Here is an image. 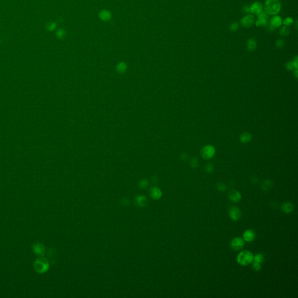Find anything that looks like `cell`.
Listing matches in <instances>:
<instances>
[{
  "mask_svg": "<svg viewBox=\"0 0 298 298\" xmlns=\"http://www.w3.org/2000/svg\"><path fill=\"white\" fill-rule=\"evenodd\" d=\"M281 2L279 0H266L264 10L268 15H275L281 10Z\"/></svg>",
  "mask_w": 298,
  "mask_h": 298,
  "instance_id": "cell-1",
  "label": "cell"
},
{
  "mask_svg": "<svg viewBox=\"0 0 298 298\" xmlns=\"http://www.w3.org/2000/svg\"><path fill=\"white\" fill-rule=\"evenodd\" d=\"M228 196H229L230 201L232 202H234V203L239 202L242 199L241 194L237 190H231L229 193Z\"/></svg>",
  "mask_w": 298,
  "mask_h": 298,
  "instance_id": "cell-12",
  "label": "cell"
},
{
  "mask_svg": "<svg viewBox=\"0 0 298 298\" xmlns=\"http://www.w3.org/2000/svg\"><path fill=\"white\" fill-rule=\"evenodd\" d=\"M152 195L154 197V199H159L161 196V192L158 189H154V190H153Z\"/></svg>",
  "mask_w": 298,
  "mask_h": 298,
  "instance_id": "cell-21",
  "label": "cell"
},
{
  "mask_svg": "<svg viewBox=\"0 0 298 298\" xmlns=\"http://www.w3.org/2000/svg\"><path fill=\"white\" fill-rule=\"evenodd\" d=\"M271 186H272V185H271V182H268L267 181H266V182H264V183L263 184L262 187H264V188H266V189H264V190H268V189H269L271 188Z\"/></svg>",
  "mask_w": 298,
  "mask_h": 298,
  "instance_id": "cell-26",
  "label": "cell"
},
{
  "mask_svg": "<svg viewBox=\"0 0 298 298\" xmlns=\"http://www.w3.org/2000/svg\"><path fill=\"white\" fill-rule=\"evenodd\" d=\"M268 20V15L263 11L258 15V19L256 22V25L257 26H265L267 25Z\"/></svg>",
  "mask_w": 298,
  "mask_h": 298,
  "instance_id": "cell-6",
  "label": "cell"
},
{
  "mask_svg": "<svg viewBox=\"0 0 298 298\" xmlns=\"http://www.w3.org/2000/svg\"><path fill=\"white\" fill-rule=\"evenodd\" d=\"M256 46H257L256 41H255L254 39H250L247 41V48H248L249 50H250V51L254 50L256 48Z\"/></svg>",
  "mask_w": 298,
  "mask_h": 298,
  "instance_id": "cell-16",
  "label": "cell"
},
{
  "mask_svg": "<svg viewBox=\"0 0 298 298\" xmlns=\"http://www.w3.org/2000/svg\"><path fill=\"white\" fill-rule=\"evenodd\" d=\"M34 267L37 272L43 273L47 271L49 267V264L45 258L39 257L35 261Z\"/></svg>",
  "mask_w": 298,
  "mask_h": 298,
  "instance_id": "cell-3",
  "label": "cell"
},
{
  "mask_svg": "<svg viewBox=\"0 0 298 298\" xmlns=\"http://www.w3.org/2000/svg\"><path fill=\"white\" fill-rule=\"evenodd\" d=\"M99 18L104 22L110 21L112 18V14L107 10H102L98 14Z\"/></svg>",
  "mask_w": 298,
  "mask_h": 298,
  "instance_id": "cell-10",
  "label": "cell"
},
{
  "mask_svg": "<svg viewBox=\"0 0 298 298\" xmlns=\"http://www.w3.org/2000/svg\"><path fill=\"white\" fill-rule=\"evenodd\" d=\"M293 19L291 17H288L283 22V23L285 26H289L290 25H291L292 23H293Z\"/></svg>",
  "mask_w": 298,
  "mask_h": 298,
  "instance_id": "cell-22",
  "label": "cell"
},
{
  "mask_svg": "<svg viewBox=\"0 0 298 298\" xmlns=\"http://www.w3.org/2000/svg\"><path fill=\"white\" fill-rule=\"evenodd\" d=\"M66 31L63 29H59L58 31H57V33H56V36H57V37L60 39H63L65 36H66Z\"/></svg>",
  "mask_w": 298,
  "mask_h": 298,
  "instance_id": "cell-18",
  "label": "cell"
},
{
  "mask_svg": "<svg viewBox=\"0 0 298 298\" xmlns=\"http://www.w3.org/2000/svg\"><path fill=\"white\" fill-rule=\"evenodd\" d=\"M245 241L241 237H237L234 238L230 243L232 249L235 250H239L245 246Z\"/></svg>",
  "mask_w": 298,
  "mask_h": 298,
  "instance_id": "cell-4",
  "label": "cell"
},
{
  "mask_svg": "<svg viewBox=\"0 0 298 298\" xmlns=\"http://www.w3.org/2000/svg\"><path fill=\"white\" fill-rule=\"evenodd\" d=\"M217 189L220 190V191H221V192L225 191L226 189V186L224 185L223 184H219L218 185H217Z\"/></svg>",
  "mask_w": 298,
  "mask_h": 298,
  "instance_id": "cell-25",
  "label": "cell"
},
{
  "mask_svg": "<svg viewBox=\"0 0 298 298\" xmlns=\"http://www.w3.org/2000/svg\"><path fill=\"white\" fill-rule=\"evenodd\" d=\"M252 268L255 271H259L262 269V266L261 264L253 262Z\"/></svg>",
  "mask_w": 298,
  "mask_h": 298,
  "instance_id": "cell-23",
  "label": "cell"
},
{
  "mask_svg": "<svg viewBox=\"0 0 298 298\" xmlns=\"http://www.w3.org/2000/svg\"><path fill=\"white\" fill-rule=\"evenodd\" d=\"M284 41H283V40H281V39L278 40L277 41V43H276V46L278 47H279V48L282 47L284 46Z\"/></svg>",
  "mask_w": 298,
  "mask_h": 298,
  "instance_id": "cell-27",
  "label": "cell"
},
{
  "mask_svg": "<svg viewBox=\"0 0 298 298\" xmlns=\"http://www.w3.org/2000/svg\"><path fill=\"white\" fill-rule=\"evenodd\" d=\"M33 249L35 253L39 256H43L45 252V248L41 243H36L33 245Z\"/></svg>",
  "mask_w": 298,
  "mask_h": 298,
  "instance_id": "cell-13",
  "label": "cell"
},
{
  "mask_svg": "<svg viewBox=\"0 0 298 298\" xmlns=\"http://www.w3.org/2000/svg\"><path fill=\"white\" fill-rule=\"evenodd\" d=\"M264 260V257L262 254L261 253H258L254 256L253 258V262L257 263L259 264H262Z\"/></svg>",
  "mask_w": 298,
  "mask_h": 298,
  "instance_id": "cell-17",
  "label": "cell"
},
{
  "mask_svg": "<svg viewBox=\"0 0 298 298\" xmlns=\"http://www.w3.org/2000/svg\"><path fill=\"white\" fill-rule=\"evenodd\" d=\"M270 29H274L277 27L281 26L283 23V19L281 16L278 15H275L273 16L270 20Z\"/></svg>",
  "mask_w": 298,
  "mask_h": 298,
  "instance_id": "cell-9",
  "label": "cell"
},
{
  "mask_svg": "<svg viewBox=\"0 0 298 298\" xmlns=\"http://www.w3.org/2000/svg\"><path fill=\"white\" fill-rule=\"evenodd\" d=\"M290 33V29L288 26H284L280 30V34L282 36H287Z\"/></svg>",
  "mask_w": 298,
  "mask_h": 298,
  "instance_id": "cell-19",
  "label": "cell"
},
{
  "mask_svg": "<svg viewBox=\"0 0 298 298\" xmlns=\"http://www.w3.org/2000/svg\"><path fill=\"white\" fill-rule=\"evenodd\" d=\"M243 11L245 12V13H249L250 12V7L247 5H245L243 8Z\"/></svg>",
  "mask_w": 298,
  "mask_h": 298,
  "instance_id": "cell-28",
  "label": "cell"
},
{
  "mask_svg": "<svg viewBox=\"0 0 298 298\" xmlns=\"http://www.w3.org/2000/svg\"><path fill=\"white\" fill-rule=\"evenodd\" d=\"M255 238H256L255 232L252 230H247L244 232L243 234V239L245 241L247 242H250L254 241Z\"/></svg>",
  "mask_w": 298,
  "mask_h": 298,
  "instance_id": "cell-11",
  "label": "cell"
},
{
  "mask_svg": "<svg viewBox=\"0 0 298 298\" xmlns=\"http://www.w3.org/2000/svg\"><path fill=\"white\" fill-rule=\"evenodd\" d=\"M57 27V23L56 22H50L47 25V29L49 31H53Z\"/></svg>",
  "mask_w": 298,
  "mask_h": 298,
  "instance_id": "cell-20",
  "label": "cell"
},
{
  "mask_svg": "<svg viewBox=\"0 0 298 298\" xmlns=\"http://www.w3.org/2000/svg\"><path fill=\"white\" fill-rule=\"evenodd\" d=\"M294 209V206L293 204L290 202H286L283 204L281 206V210L284 213L289 214L292 213Z\"/></svg>",
  "mask_w": 298,
  "mask_h": 298,
  "instance_id": "cell-14",
  "label": "cell"
},
{
  "mask_svg": "<svg viewBox=\"0 0 298 298\" xmlns=\"http://www.w3.org/2000/svg\"><path fill=\"white\" fill-rule=\"evenodd\" d=\"M255 22V18L253 15L248 14L245 16L241 20L242 25L244 27H249Z\"/></svg>",
  "mask_w": 298,
  "mask_h": 298,
  "instance_id": "cell-8",
  "label": "cell"
},
{
  "mask_svg": "<svg viewBox=\"0 0 298 298\" xmlns=\"http://www.w3.org/2000/svg\"><path fill=\"white\" fill-rule=\"evenodd\" d=\"M229 216L233 221H238L241 217V211L237 207H232L229 210Z\"/></svg>",
  "mask_w": 298,
  "mask_h": 298,
  "instance_id": "cell-5",
  "label": "cell"
},
{
  "mask_svg": "<svg viewBox=\"0 0 298 298\" xmlns=\"http://www.w3.org/2000/svg\"><path fill=\"white\" fill-rule=\"evenodd\" d=\"M250 12L253 14L259 15L263 12V6L260 2H255L250 6Z\"/></svg>",
  "mask_w": 298,
  "mask_h": 298,
  "instance_id": "cell-7",
  "label": "cell"
},
{
  "mask_svg": "<svg viewBox=\"0 0 298 298\" xmlns=\"http://www.w3.org/2000/svg\"><path fill=\"white\" fill-rule=\"evenodd\" d=\"M254 256L252 252L249 250H243L240 252L237 256V262L242 266H246L253 262Z\"/></svg>",
  "mask_w": 298,
  "mask_h": 298,
  "instance_id": "cell-2",
  "label": "cell"
},
{
  "mask_svg": "<svg viewBox=\"0 0 298 298\" xmlns=\"http://www.w3.org/2000/svg\"><path fill=\"white\" fill-rule=\"evenodd\" d=\"M238 28H239V25L237 22H234V23H232L231 26H230V30L231 31H237L238 29Z\"/></svg>",
  "mask_w": 298,
  "mask_h": 298,
  "instance_id": "cell-24",
  "label": "cell"
},
{
  "mask_svg": "<svg viewBox=\"0 0 298 298\" xmlns=\"http://www.w3.org/2000/svg\"><path fill=\"white\" fill-rule=\"evenodd\" d=\"M203 155L207 159H209L213 156L214 153V149L211 147H206L203 151Z\"/></svg>",
  "mask_w": 298,
  "mask_h": 298,
  "instance_id": "cell-15",
  "label": "cell"
}]
</instances>
